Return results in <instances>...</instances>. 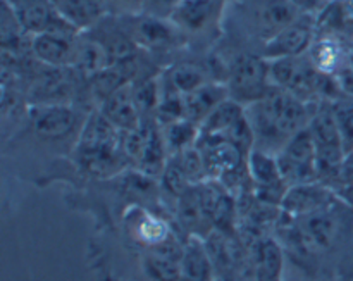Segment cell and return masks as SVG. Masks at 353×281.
Masks as SVG:
<instances>
[{"label":"cell","instance_id":"52a82bcc","mask_svg":"<svg viewBox=\"0 0 353 281\" xmlns=\"http://www.w3.org/2000/svg\"><path fill=\"white\" fill-rule=\"evenodd\" d=\"M12 9L26 35L43 31H76L68 21L62 19L52 0H3Z\"/></svg>","mask_w":353,"mask_h":281},{"label":"cell","instance_id":"44dd1931","mask_svg":"<svg viewBox=\"0 0 353 281\" xmlns=\"http://www.w3.org/2000/svg\"><path fill=\"white\" fill-rule=\"evenodd\" d=\"M103 2L110 3L114 9H117L123 14H128V16H138L145 0H103Z\"/></svg>","mask_w":353,"mask_h":281},{"label":"cell","instance_id":"8fae6325","mask_svg":"<svg viewBox=\"0 0 353 281\" xmlns=\"http://www.w3.org/2000/svg\"><path fill=\"white\" fill-rule=\"evenodd\" d=\"M97 109L114 124L119 131H134L141 124V114L134 102L133 86L131 83L117 88L112 95L107 97Z\"/></svg>","mask_w":353,"mask_h":281},{"label":"cell","instance_id":"2e32d148","mask_svg":"<svg viewBox=\"0 0 353 281\" xmlns=\"http://www.w3.org/2000/svg\"><path fill=\"white\" fill-rule=\"evenodd\" d=\"M61 14L76 31H86L97 26L102 19L105 2L103 0H52Z\"/></svg>","mask_w":353,"mask_h":281},{"label":"cell","instance_id":"5bb4252c","mask_svg":"<svg viewBox=\"0 0 353 281\" xmlns=\"http://www.w3.org/2000/svg\"><path fill=\"white\" fill-rule=\"evenodd\" d=\"M181 33L171 21H164L155 16H137L131 38L137 45L147 48H165L174 43L176 37Z\"/></svg>","mask_w":353,"mask_h":281},{"label":"cell","instance_id":"9a60e30c","mask_svg":"<svg viewBox=\"0 0 353 281\" xmlns=\"http://www.w3.org/2000/svg\"><path fill=\"white\" fill-rule=\"evenodd\" d=\"M230 97L224 83L209 81L203 86L196 88L195 92L183 95L185 99V117L193 121L200 126L205 121V117L219 106L223 100Z\"/></svg>","mask_w":353,"mask_h":281},{"label":"cell","instance_id":"d4e9b609","mask_svg":"<svg viewBox=\"0 0 353 281\" xmlns=\"http://www.w3.org/2000/svg\"><path fill=\"white\" fill-rule=\"evenodd\" d=\"M214 281H245L240 275H219Z\"/></svg>","mask_w":353,"mask_h":281},{"label":"cell","instance_id":"4fadbf2b","mask_svg":"<svg viewBox=\"0 0 353 281\" xmlns=\"http://www.w3.org/2000/svg\"><path fill=\"white\" fill-rule=\"evenodd\" d=\"M305 55L321 75L336 76L341 69L347 68L348 50L343 47L341 38L334 35L317 33Z\"/></svg>","mask_w":353,"mask_h":281},{"label":"cell","instance_id":"603a6c76","mask_svg":"<svg viewBox=\"0 0 353 281\" xmlns=\"http://www.w3.org/2000/svg\"><path fill=\"white\" fill-rule=\"evenodd\" d=\"M292 2L300 12L303 14H316L323 9V3L324 0H288Z\"/></svg>","mask_w":353,"mask_h":281},{"label":"cell","instance_id":"9c48e42d","mask_svg":"<svg viewBox=\"0 0 353 281\" xmlns=\"http://www.w3.org/2000/svg\"><path fill=\"white\" fill-rule=\"evenodd\" d=\"M226 0H176L169 10V21L181 33H203L221 19Z\"/></svg>","mask_w":353,"mask_h":281},{"label":"cell","instance_id":"ac0fdd59","mask_svg":"<svg viewBox=\"0 0 353 281\" xmlns=\"http://www.w3.org/2000/svg\"><path fill=\"white\" fill-rule=\"evenodd\" d=\"M210 72L207 68L193 62H179L174 64L165 75V88L174 90V92L186 95V93L195 92L196 88L203 86L205 83L212 81L209 79Z\"/></svg>","mask_w":353,"mask_h":281},{"label":"cell","instance_id":"e0dca14e","mask_svg":"<svg viewBox=\"0 0 353 281\" xmlns=\"http://www.w3.org/2000/svg\"><path fill=\"white\" fill-rule=\"evenodd\" d=\"M245 114V106L228 97L200 124V138H224Z\"/></svg>","mask_w":353,"mask_h":281},{"label":"cell","instance_id":"8992f818","mask_svg":"<svg viewBox=\"0 0 353 281\" xmlns=\"http://www.w3.org/2000/svg\"><path fill=\"white\" fill-rule=\"evenodd\" d=\"M247 9L248 30L262 45L303 14L288 0H248Z\"/></svg>","mask_w":353,"mask_h":281},{"label":"cell","instance_id":"ba28073f","mask_svg":"<svg viewBox=\"0 0 353 281\" xmlns=\"http://www.w3.org/2000/svg\"><path fill=\"white\" fill-rule=\"evenodd\" d=\"M78 33L74 31H43L31 37V54L47 68L74 66L78 54Z\"/></svg>","mask_w":353,"mask_h":281},{"label":"cell","instance_id":"ffe728a7","mask_svg":"<svg viewBox=\"0 0 353 281\" xmlns=\"http://www.w3.org/2000/svg\"><path fill=\"white\" fill-rule=\"evenodd\" d=\"M331 104H333L334 119H336L338 128H340V133L343 137L345 148H347L348 154V152L353 151V99L340 97V99Z\"/></svg>","mask_w":353,"mask_h":281},{"label":"cell","instance_id":"7a4b0ae2","mask_svg":"<svg viewBox=\"0 0 353 281\" xmlns=\"http://www.w3.org/2000/svg\"><path fill=\"white\" fill-rule=\"evenodd\" d=\"M226 85L230 99L236 100L241 106L261 100L272 88L269 75V61L261 54L241 52L228 62Z\"/></svg>","mask_w":353,"mask_h":281},{"label":"cell","instance_id":"30bf717a","mask_svg":"<svg viewBox=\"0 0 353 281\" xmlns=\"http://www.w3.org/2000/svg\"><path fill=\"white\" fill-rule=\"evenodd\" d=\"M336 199V192L321 182L290 186L281 202V213L288 217H300L327 206Z\"/></svg>","mask_w":353,"mask_h":281},{"label":"cell","instance_id":"3957f363","mask_svg":"<svg viewBox=\"0 0 353 281\" xmlns=\"http://www.w3.org/2000/svg\"><path fill=\"white\" fill-rule=\"evenodd\" d=\"M276 159L288 186L319 182L317 151L309 126L293 135L285 147L276 154Z\"/></svg>","mask_w":353,"mask_h":281},{"label":"cell","instance_id":"6da1fadb","mask_svg":"<svg viewBox=\"0 0 353 281\" xmlns=\"http://www.w3.org/2000/svg\"><path fill=\"white\" fill-rule=\"evenodd\" d=\"M316 107L317 104H307L286 90L272 86L261 100L245 107L254 131V147L278 154L293 135L309 126Z\"/></svg>","mask_w":353,"mask_h":281},{"label":"cell","instance_id":"4316f807","mask_svg":"<svg viewBox=\"0 0 353 281\" xmlns=\"http://www.w3.org/2000/svg\"><path fill=\"white\" fill-rule=\"evenodd\" d=\"M145 2H147V0H145Z\"/></svg>","mask_w":353,"mask_h":281},{"label":"cell","instance_id":"d6986e66","mask_svg":"<svg viewBox=\"0 0 353 281\" xmlns=\"http://www.w3.org/2000/svg\"><path fill=\"white\" fill-rule=\"evenodd\" d=\"M161 131L169 157L196 145L200 138V126L186 117L164 124L161 126Z\"/></svg>","mask_w":353,"mask_h":281},{"label":"cell","instance_id":"277c9868","mask_svg":"<svg viewBox=\"0 0 353 281\" xmlns=\"http://www.w3.org/2000/svg\"><path fill=\"white\" fill-rule=\"evenodd\" d=\"M123 231L128 240L140 249V252L162 247L176 238L174 230L165 217L140 204H133L124 209Z\"/></svg>","mask_w":353,"mask_h":281},{"label":"cell","instance_id":"7402d4cb","mask_svg":"<svg viewBox=\"0 0 353 281\" xmlns=\"http://www.w3.org/2000/svg\"><path fill=\"white\" fill-rule=\"evenodd\" d=\"M336 83L341 95L353 99V68L347 66V68L341 69V71L336 75Z\"/></svg>","mask_w":353,"mask_h":281},{"label":"cell","instance_id":"484cf974","mask_svg":"<svg viewBox=\"0 0 353 281\" xmlns=\"http://www.w3.org/2000/svg\"><path fill=\"white\" fill-rule=\"evenodd\" d=\"M347 66H350V68H353V43H352V47L348 48V59H347Z\"/></svg>","mask_w":353,"mask_h":281},{"label":"cell","instance_id":"7c38bea8","mask_svg":"<svg viewBox=\"0 0 353 281\" xmlns=\"http://www.w3.org/2000/svg\"><path fill=\"white\" fill-rule=\"evenodd\" d=\"M285 249L276 238L262 237L252 249V281H285Z\"/></svg>","mask_w":353,"mask_h":281},{"label":"cell","instance_id":"cb8c5ba5","mask_svg":"<svg viewBox=\"0 0 353 281\" xmlns=\"http://www.w3.org/2000/svg\"><path fill=\"white\" fill-rule=\"evenodd\" d=\"M336 195L340 197L341 200H343L345 204H347L348 207H352L353 209V183L347 186H341V188L336 190Z\"/></svg>","mask_w":353,"mask_h":281},{"label":"cell","instance_id":"5b68a950","mask_svg":"<svg viewBox=\"0 0 353 281\" xmlns=\"http://www.w3.org/2000/svg\"><path fill=\"white\" fill-rule=\"evenodd\" d=\"M317 37L316 14H302L293 23L269 38L262 45L261 55L268 61L285 57H300L309 52L310 45Z\"/></svg>","mask_w":353,"mask_h":281}]
</instances>
